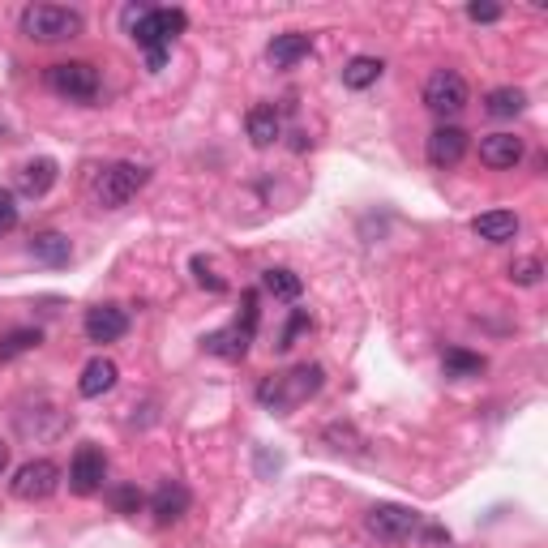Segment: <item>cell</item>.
Wrapping results in <instances>:
<instances>
[{
  "label": "cell",
  "mask_w": 548,
  "mask_h": 548,
  "mask_svg": "<svg viewBox=\"0 0 548 548\" xmlns=\"http://www.w3.org/2000/svg\"><path fill=\"white\" fill-rule=\"evenodd\" d=\"M510 279L523 283V287H536V283H540V262H536V257H523V262H514V266H510Z\"/></svg>",
  "instance_id": "cell-27"
},
{
  "label": "cell",
  "mask_w": 548,
  "mask_h": 548,
  "mask_svg": "<svg viewBox=\"0 0 548 548\" xmlns=\"http://www.w3.org/2000/svg\"><path fill=\"white\" fill-rule=\"evenodd\" d=\"M125 22L133 26L137 48H146L150 69H155V73L163 69V60H167V43H172L180 30L189 26L185 9H129Z\"/></svg>",
  "instance_id": "cell-1"
},
{
  "label": "cell",
  "mask_w": 548,
  "mask_h": 548,
  "mask_svg": "<svg viewBox=\"0 0 548 548\" xmlns=\"http://www.w3.org/2000/svg\"><path fill=\"white\" fill-rule=\"evenodd\" d=\"M185 510H189V489L180 480H163L155 489V497H150V514H155L159 527L185 519Z\"/></svg>",
  "instance_id": "cell-13"
},
{
  "label": "cell",
  "mask_w": 548,
  "mask_h": 548,
  "mask_svg": "<svg viewBox=\"0 0 548 548\" xmlns=\"http://www.w3.org/2000/svg\"><path fill=\"white\" fill-rule=\"evenodd\" d=\"M9 489L18 501H43V497H52L60 489V467L52 459H30V463H22L18 471H13Z\"/></svg>",
  "instance_id": "cell-7"
},
{
  "label": "cell",
  "mask_w": 548,
  "mask_h": 548,
  "mask_svg": "<svg viewBox=\"0 0 548 548\" xmlns=\"http://www.w3.org/2000/svg\"><path fill=\"white\" fill-rule=\"evenodd\" d=\"M382 73H386V65L377 56H352L343 65V86L347 90H369V86L382 82Z\"/></svg>",
  "instance_id": "cell-21"
},
{
  "label": "cell",
  "mask_w": 548,
  "mask_h": 548,
  "mask_svg": "<svg viewBox=\"0 0 548 548\" xmlns=\"http://www.w3.org/2000/svg\"><path fill=\"white\" fill-rule=\"evenodd\" d=\"M39 343H43V330H35V326L9 330L5 339H0V360H18V356H26V352H35Z\"/></svg>",
  "instance_id": "cell-25"
},
{
  "label": "cell",
  "mask_w": 548,
  "mask_h": 548,
  "mask_svg": "<svg viewBox=\"0 0 548 548\" xmlns=\"http://www.w3.org/2000/svg\"><path fill=\"white\" fill-rule=\"evenodd\" d=\"M467 18H471V22H497L501 9H497V5H480V0H476V5H467Z\"/></svg>",
  "instance_id": "cell-30"
},
{
  "label": "cell",
  "mask_w": 548,
  "mask_h": 548,
  "mask_svg": "<svg viewBox=\"0 0 548 548\" xmlns=\"http://www.w3.org/2000/svg\"><path fill=\"white\" fill-rule=\"evenodd\" d=\"M116 377H120L116 364L108 356H95L82 369V377H78V394H82V399H99V394H108L116 386Z\"/></svg>",
  "instance_id": "cell-17"
},
{
  "label": "cell",
  "mask_w": 548,
  "mask_h": 548,
  "mask_svg": "<svg viewBox=\"0 0 548 548\" xmlns=\"http://www.w3.org/2000/svg\"><path fill=\"white\" fill-rule=\"evenodd\" d=\"M326 382V369L322 364H296L292 373H274L266 377L262 386H257V399H262L270 411H279V416H287L292 407L309 403L317 390H322Z\"/></svg>",
  "instance_id": "cell-2"
},
{
  "label": "cell",
  "mask_w": 548,
  "mask_h": 548,
  "mask_svg": "<svg viewBox=\"0 0 548 548\" xmlns=\"http://www.w3.org/2000/svg\"><path fill=\"white\" fill-rule=\"evenodd\" d=\"M424 108H429L433 116H459L467 108V82L463 73L454 69H433L429 82H424Z\"/></svg>",
  "instance_id": "cell-6"
},
{
  "label": "cell",
  "mask_w": 548,
  "mask_h": 548,
  "mask_svg": "<svg viewBox=\"0 0 548 548\" xmlns=\"http://www.w3.org/2000/svg\"><path fill=\"white\" fill-rule=\"evenodd\" d=\"M13 227H18V197L9 189H0V236L13 232Z\"/></svg>",
  "instance_id": "cell-28"
},
{
  "label": "cell",
  "mask_w": 548,
  "mask_h": 548,
  "mask_svg": "<svg viewBox=\"0 0 548 548\" xmlns=\"http://www.w3.org/2000/svg\"><path fill=\"white\" fill-rule=\"evenodd\" d=\"M313 52V39L309 35H300V30H287V35H274L270 39V48H266V60L274 69H292L300 65L304 56Z\"/></svg>",
  "instance_id": "cell-16"
},
{
  "label": "cell",
  "mask_w": 548,
  "mask_h": 548,
  "mask_svg": "<svg viewBox=\"0 0 548 548\" xmlns=\"http://www.w3.org/2000/svg\"><path fill=\"white\" fill-rule=\"evenodd\" d=\"M48 86L73 103H90L99 99V69L90 60H60L48 69Z\"/></svg>",
  "instance_id": "cell-5"
},
{
  "label": "cell",
  "mask_w": 548,
  "mask_h": 548,
  "mask_svg": "<svg viewBox=\"0 0 548 548\" xmlns=\"http://www.w3.org/2000/svg\"><path fill=\"white\" fill-rule=\"evenodd\" d=\"M193 279H197V287H206V292H215V296H219V292H227V283H223L219 274L202 262V257H193Z\"/></svg>",
  "instance_id": "cell-26"
},
{
  "label": "cell",
  "mask_w": 548,
  "mask_h": 548,
  "mask_svg": "<svg viewBox=\"0 0 548 548\" xmlns=\"http://www.w3.org/2000/svg\"><path fill=\"white\" fill-rule=\"evenodd\" d=\"M424 155H429L433 167H459L467 155V133L459 125H437L424 142Z\"/></svg>",
  "instance_id": "cell-11"
},
{
  "label": "cell",
  "mask_w": 548,
  "mask_h": 548,
  "mask_svg": "<svg viewBox=\"0 0 548 548\" xmlns=\"http://www.w3.org/2000/svg\"><path fill=\"white\" fill-rule=\"evenodd\" d=\"M30 253H35V262H43V266H69L73 245H69V236H60V232H35L30 236Z\"/></svg>",
  "instance_id": "cell-19"
},
{
  "label": "cell",
  "mask_w": 548,
  "mask_h": 548,
  "mask_svg": "<svg viewBox=\"0 0 548 548\" xmlns=\"http://www.w3.org/2000/svg\"><path fill=\"white\" fill-rule=\"evenodd\" d=\"M441 364H446V377H454V382H467V377H480L489 369V360L476 356V352H463V347H446Z\"/></svg>",
  "instance_id": "cell-22"
},
{
  "label": "cell",
  "mask_w": 548,
  "mask_h": 548,
  "mask_svg": "<svg viewBox=\"0 0 548 548\" xmlns=\"http://www.w3.org/2000/svg\"><path fill=\"white\" fill-rule=\"evenodd\" d=\"M82 330L90 343H116V339H125V330H129V313L120 309V304H95V309H86Z\"/></svg>",
  "instance_id": "cell-10"
},
{
  "label": "cell",
  "mask_w": 548,
  "mask_h": 548,
  "mask_svg": "<svg viewBox=\"0 0 548 548\" xmlns=\"http://www.w3.org/2000/svg\"><path fill=\"white\" fill-rule=\"evenodd\" d=\"M112 506H116V514H137L142 510V493H137L133 484H125V489L112 493Z\"/></svg>",
  "instance_id": "cell-29"
},
{
  "label": "cell",
  "mask_w": 548,
  "mask_h": 548,
  "mask_svg": "<svg viewBox=\"0 0 548 548\" xmlns=\"http://www.w3.org/2000/svg\"><path fill=\"white\" fill-rule=\"evenodd\" d=\"M103 480H108V459H103V450L99 446H78V454H73V463H69V489L78 493V497H90V493H99L103 489Z\"/></svg>",
  "instance_id": "cell-8"
},
{
  "label": "cell",
  "mask_w": 548,
  "mask_h": 548,
  "mask_svg": "<svg viewBox=\"0 0 548 548\" xmlns=\"http://www.w3.org/2000/svg\"><path fill=\"white\" fill-rule=\"evenodd\" d=\"M245 129H249V142H253L257 150L274 146V142L283 137L279 108H274V103H257V108H249V116H245Z\"/></svg>",
  "instance_id": "cell-14"
},
{
  "label": "cell",
  "mask_w": 548,
  "mask_h": 548,
  "mask_svg": "<svg viewBox=\"0 0 548 548\" xmlns=\"http://www.w3.org/2000/svg\"><path fill=\"white\" fill-rule=\"evenodd\" d=\"M369 531L377 540H407L411 531L420 527V514L411 510V506H394V501H382V506H373L369 510Z\"/></svg>",
  "instance_id": "cell-9"
},
{
  "label": "cell",
  "mask_w": 548,
  "mask_h": 548,
  "mask_svg": "<svg viewBox=\"0 0 548 548\" xmlns=\"http://www.w3.org/2000/svg\"><path fill=\"white\" fill-rule=\"evenodd\" d=\"M56 185V159H30L18 172V193L22 197H43Z\"/></svg>",
  "instance_id": "cell-18"
},
{
  "label": "cell",
  "mask_w": 548,
  "mask_h": 548,
  "mask_svg": "<svg viewBox=\"0 0 548 548\" xmlns=\"http://www.w3.org/2000/svg\"><path fill=\"white\" fill-rule=\"evenodd\" d=\"M480 163L497 167V172H506V167H519V163H523V137H514V133H489V137H480Z\"/></svg>",
  "instance_id": "cell-12"
},
{
  "label": "cell",
  "mask_w": 548,
  "mask_h": 548,
  "mask_svg": "<svg viewBox=\"0 0 548 548\" xmlns=\"http://www.w3.org/2000/svg\"><path fill=\"white\" fill-rule=\"evenodd\" d=\"M523 108H527V90H519V86H501V90H493V95L484 99V112L497 116V120L519 116Z\"/></svg>",
  "instance_id": "cell-24"
},
{
  "label": "cell",
  "mask_w": 548,
  "mask_h": 548,
  "mask_svg": "<svg viewBox=\"0 0 548 548\" xmlns=\"http://www.w3.org/2000/svg\"><path fill=\"white\" fill-rule=\"evenodd\" d=\"M5 471H9V446L0 441V476H5Z\"/></svg>",
  "instance_id": "cell-31"
},
{
  "label": "cell",
  "mask_w": 548,
  "mask_h": 548,
  "mask_svg": "<svg viewBox=\"0 0 548 548\" xmlns=\"http://www.w3.org/2000/svg\"><path fill=\"white\" fill-rule=\"evenodd\" d=\"M202 347H206L210 356H223V360H245V352H249V334L240 330V326H227V330L206 334Z\"/></svg>",
  "instance_id": "cell-20"
},
{
  "label": "cell",
  "mask_w": 548,
  "mask_h": 548,
  "mask_svg": "<svg viewBox=\"0 0 548 548\" xmlns=\"http://www.w3.org/2000/svg\"><path fill=\"white\" fill-rule=\"evenodd\" d=\"M22 35L35 43H60L82 35V13L69 5H26L22 9Z\"/></svg>",
  "instance_id": "cell-3"
},
{
  "label": "cell",
  "mask_w": 548,
  "mask_h": 548,
  "mask_svg": "<svg viewBox=\"0 0 548 548\" xmlns=\"http://www.w3.org/2000/svg\"><path fill=\"white\" fill-rule=\"evenodd\" d=\"M471 232L489 245H506V240L519 236V215L514 210H484V215L471 219Z\"/></svg>",
  "instance_id": "cell-15"
},
{
  "label": "cell",
  "mask_w": 548,
  "mask_h": 548,
  "mask_svg": "<svg viewBox=\"0 0 548 548\" xmlns=\"http://www.w3.org/2000/svg\"><path fill=\"white\" fill-rule=\"evenodd\" d=\"M146 180H150V167H142V163H112V167H103V172L95 176V202L103 210H120L125 202H133L137 189H146Z\"/></svg>",
  "instance_id": "cell-4"
},
{
  "label": "cell",
  "mask_w": 548,
  "mask_h": 548,
  "mask_svg": "<svg viewBox=\"0 0 548 548\" xmlns=\"http://www.w3.org/2000/svg\"><path fill=\"white\" fill-rule=\"evenodd\" d=\"M262 287H266L274 300H300V292H304L300 274H296V270H283V266H270V270L262 274Z\"/></svg>",
  "instance_id": "cell-23"
}]
</instances>
